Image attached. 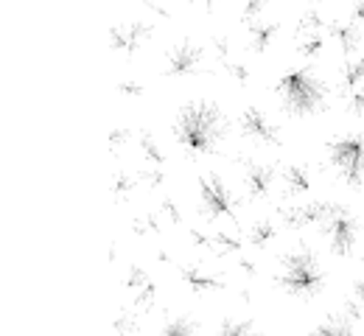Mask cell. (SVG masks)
Here are the masks:
<instances>
[{
  "label": "cell",
  "mask_w": 364,
  "mask_h": 336,
  "mask_svg": "<svg viewBox=\"0 0 364 336\" xmlns=\"http://www.w3.org/2000/svg\"><path fill=\"white\" fill-rule=\"evenodd\" d=\"M160 336H196V323L191 317H174L163 325Z\"/></svg>",
  "instance_id": "ac0fdd59"
},
{
  "label": "cell",
  "mask_w": 364,
  "mask_h": 336,
  "mask_svg": "<svg viewBox=\"0 0 364 336\" xmlns=\"http://www.w3.org/2000/svg\"><path fill=\"white\" fill-rule=\"evenodd\" d=\"M362 82H364V59H350V56H348V62H345V67H342V79H339L342 96L348 98L353 90H359Z\"/></svg>",
  "instance_id": "4fadbf2b"
},
{
  "label": "cell",
  "mask_w": 364,
  "mask_h": 336,
  "mask_svg": "<svg viewBox=\"0 0 364 336\" xmlns=\"http://www.w3.org/2000/svg\"><path fill=\"white\" fill-rule=\"evenodd\" d=\"M328 281L319 258L311 249H297V252H289L283 255V266H280V275H277V283L283 286L286 294L291 297H314L322 291Z\"/></svg>",
  "instance_id": "3957f363"
},
{
  "label": "cell",
  "mask_w": 364,
  "mask_h": 336,
  "mask_svg": "<svg viewBox=\"0 0 364 336\" xmlns=\"http://www.w3.org/2000/svg\"><path fill=\"white\" fill-rule=\"evenodd\" d=\"M199 196H202V210L210 219L232 216V210H235V196L219 174H208L199 180Z\"/></svg>",
  "instance_id": "8992f818"
},
{
  "label": "cell",
  "mask_w": 364,
  "mask_h": 336,
  "mask_svg": "<svg viewBox=\"0 0 364 336\" xmlns=\"http://www.w3.org/2000/svg\"><path fill=\"white\" fill-rule=\"evenodd\" d=\"M274 239V227L269 222H261V224H255V230H252V244H258V246H264V244H269Z\"/></svg>",
  "instance_id": "d6986e66"
},
{
  "label": "cell",
  "mask_w": 364,
  "mask_h": 336,
  "mask_svg": "<svg viewBox=\"0 0 364 336\" xmlns=\"http://www.w3.org/2000/svg\"><path fill=\"white\" fill-rule=\"evenodd\" d=\"M348 109L353 112V115H364V87H359V90H353L350 96H348Z\"/></svg>",
  "instance_id": "44dd1931"
},
{
  "label": "cell",
  "mask_w": 364,
  "mask_h": 336,
  "mask_svg": "<svg viewBox=\"0 0 364 336\" xmlns=\"http://www.w3.org/2000/svg\"><path fill=\"white\" fill-rule=\"evenodd\" d=\"M241 132H244V138H250L252 143H258V146L280 143V129H277V124H272V121L264 115V109H258V107H247V109L241 112Z\"/></svg>",
  "instance_id": "52a82bcc"
},
{
  "label": "cell",
  "mask_w": 364,
  "mask_h": 336,
  "mask_svg": "<svg viewBox=\"0 0 364 336\" xmlns=\"http://www.w3.org/2000/svg\"><path fill=\"white\" fill-rule=\"evenodd\" d=\"M328 157L333 163V168L339 171V177L348 185H364V138L362 135H345L336 138L328 146Z\"/></svg>",
  "instance_id": "277c9868"
},
{
  "label": "cell",
  "mask_w": 364,
  "mask_h": 336,
  "mask_svg": "<svg viewBox=\"0 0 364 336\" xmlns=\"http://www.w3.org/2000/svg\"><path fill=\"white\" fill-rule=\"evenodd\" d=\"M336 202H311L303 207H291L283 213V222L289 227H309V224H322L328 219V213L333 210Z\"/></svg>",
  "instance_id": "30bf717a"
},
{
  "label": "cell",
  "mask_w": 364,
  "mask_h": 336,
  "mask_svg": "<svg viewBox=\"0 0 364 336\" xmlns=\"http://www.w3.org/2000/svg\"><path fill=\"white\" fill-rule=\"evenodd\" d=\"M216 336H264L250 320H225Z\"/></svg>",
  "instance_id": "2e32d148"
},
{
  "label": "cell",
  "mask_w": 364,
  "mask_h": 336,
  "mask_svg": "<svg viewBox=\"0 0 364 336\" xmlns=\"http://www.w3.org/2000/svg\"><path fill=\"white\" fill-rule=\"evenodd\" d=\"M225 135V118L216 104L193 101L182 107L177 118V141L191 154H208Z\"/></svg>",
  "instance_id": "6da1fadb"
},
{
  "label": "cell",
  "mask_w": 364,
  "mask_h": 336,
  "mask_svg": "<svg viewBox=\"0 0 364 336\" xmlns=\"http://www.w3.org/2000/svg\"><path fill=\"white\" fill-rule=\"evenodd\" d=\"M359 31H362V28H359L356 23H333V26H331V37L339 43V48L345 50L348 56L359 48V40H362Z\"/></svg>",
  "instance_id": "5bb4252c"
},
{
  "label": "cell",
  "mask_w": 364,
  "mask_h": 336,
  "mask_svg": "<svg viewBox=\"0 0 364 336\" xmlns=\"http://www.w3.org/2000/svg\"><path fill=\"white\" fill-rule=\"evenodd\" d=\"M202 3H208V6H210V3H213V0H202Z\"/></svg>",
  "instance_id": "cb8c5ba5"
},
{
  "label": "cell",
  "mask_w": 364,
  "mask_h": 336,
  "mask_svg": "<svg viewBox=\"0 0 364 336\" xmlns=\"http://www.w3.org/2000/svg\"><path fill=\"white\" fill-rule=\"evenodd\" d=\"M247 168H244V177H247V191L252 199H264V196H269V191L274 188V183L280 180V174L274 171L272 166H261V163H252V160H247L244 163Z\"/></svg>",
  "instance_id": "9c48e42d"
},
{
  "label": "cell",
  "mask_w": 364,
  "mask_h": 336,
  "mask_svg": "<svg viewBox=\"0 0 364 336\" xmlns=\"http://www.w3.org/2000/svg\"><path fill=\"white\" fill-rule=\"evenodd\" d=\"M353 20L364 26V0H356V3H353Z\"/></svg>",
  "instance_id": "603a6c76"
},
{
  "label": "cell",
  "mask_w": 364,
  "mask_h": 336,
  "mask_svg": "<svg viewBox=\"0 0 364 336\" xmlns=\"http://www.w3.org/2000/svg\"><path fill=\"white\" fill-rule=\"evenodd\" d=\"M274 26H258L255 28V43H252V48H258V50H264L269 43H272V37H274Z\"/></svg>",
  "instance_id": "ffe728a7"
},
{
  "label": "cell",
  "mask_w": 364,
  "mask_h": 336,
  "mask_svg": "<svg viewBox=\"0 0 364 336\" xmlns=\"http://www.w3.org/2000/svg\"><path fill=\"white\" fill-rule=\"evenodd\" d=\"M202 67V50L191 43H180L166 56V76H193Z\"/></svg>",
  "instance_id": "ba28073f"
},
{
  "label": "cell",
  "mask_w": 364,
  "mask_h": 336,
  "mask_svg": "<svg viewBox=\"0 0 364 336\" xmlns=\"http://www.w3.org/2000/svg\"><path fill=\"white\" fill-rule=\"evenodd\" d=\"M182 275H185L188 286L196 288V291H210V288H222V286H225L219 278H210V275H199L196 269H182Z\"/></svg>",
  "instance_id": "e0dca14e"
},
{
  "label": "cell",
  "mask_w": 364,
  "mask_h": 336,
  "mask_svg": "<svg viewBox=\"0 0 364 336\" xmlns=\"http://www.w3.org/2000/svg\"><path fill=\"white\" fill-rule=\"evenodd\" d=\"M149 37V28L146 26H118L109 31V40H112V48L124 50V53H132V50L140 48V43Z\"/></svg>",
  "instance_id": "8fae6325"
},
{
  "label": "cell",
  "mask_w": 364,
  "mask_h": 336,
  "mask_svg": "<svg viewBox=\"0 0 364 336\" xmlns=\"http://www.w3.org/2000/svg\"><path fill=\"white\" fill-rule=\"evenodd\" d=\"M322 236L328 239V246L333 255H348L356 244V233H359V222L356 216L342 207V205H333V210L328 213V219L319 224Z\"/></svg>",
  "instance_id": "5b68a950"
},
{
  "label": "cell",
  "mask_w": 364,
  "mask_h": 336,
  "mask_svg": "<svg viewBox=\"0 0 364 336\" xmlns=\"http://www.w3.org/2000/svg\"><path fill=\"white\" fill-rule=\"evenodd\" d=\"M362 193H364V185H362Z\"/></svg>",
  "instance_id": "d4e9b609"
},
{
  "label": "cell",
  "mask_w": 364,
  "mask_h": 336,
  "mask_svg": "<svg viewBox=\"0 0 364 336\" xmlns=\"http://www.w3.org/2000/svg\"><path fill=\"white\" fill-rule=\"evenodd\" d=\"M353 323L356 320L342 311V314H333V317L322 320L317 328L311 331V336H356V325Z\"/></svg>",
  "instance_id": "7c38bea8"
},
{
  "label": "cell",
  "mask_w": 364,
  "mask_h": 336,
  "mask_svg": "<svg viewBox=\"0 0 364 336\" xmlns=\"http://www.w3.org/2000/svg\"><path fill=\"white\" fill-rule=\"evenodd\" d=\"M277 96L289 115H311L325 104V87L311 67H294L277 82Z\"/></svg>",
  "instance_id": "7a4b0ae2"
},
{
  "label": "cell",
  "mask_w": 364,
  "mask_h": 336,
  "mask_svg": "<svg viewBox=\"0 0 364 336\" xmlns=\"http://www.w3.org/2000/svg\"><path fill=\"white\" fill-rule=\"evenodd\" d=\"M350 300H356L364 308V281H356V283H353V297H350Z\"/></svg>",
  "instance_id": "7402d4cb"
},
{
  "label": "cell",
  "mask_w": 364,
  "mask_h": 336,
  "mask_svg": "<svg viewBox=\"0 0 364 336\" xmlns=\"http://www.w3.org/2000/svg\"><path fill=\"white\" fill-rule=\"evenodd\" d=\"M280 180L286 183V193H300V191H309V171L306 168H300V166H289V168H283V174H280Z\"/></svg>",
  "instance_id": "9a60e30c"
}]
</instances>
